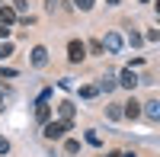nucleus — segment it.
Here are the masks:
<instances>
[{
    "label": "nucleus",
    "mask_w": 160,
    "mask_h": 157,
    "mask_svg": "<svg viewBox=\"0 0 160 157\" xmlns=\"http://www.w3.org/2000/svg\"><path fill=\"white\" fill-rule=\"evenodd\" d=\"M144 115L154 119V122H160V103L157 99H148V103H144Z\"/></svg>",
    "instance_id": "9d476101"
},
{
    "label": "nucleus",
    "mask_w": 160,
    "mask_h": 157,
    "mask_svg": "<svg viewBox=\"0 0 160 157\" xmlns=\"http://www.w3.org/2000/svg\"><path fill=\"white\" fill-rule=\"evenodd\" d=\"M0 154H10V141H7L3 135H0Z\"/></svg>",
    "instance_id": "a211bd4d"
},
{
    "label": "nucleus",
    "mask_w": 160,
    "mask_h": 157,
    "mask_svg": "<svg viewBox=\"0 0 160 157\" xmlns=\"http://www.w3.org/2000/svg\"><path fill=\"white\" fill-rule=\"evenodd\" d=\"M122 112H125V119H138L144 109H141V103H138V99H128V103H122Z\"/></svg>",
    "instance_id": "0eeeda50"
},
{
    "label": "nucleus",
    "mask_w": 160,
    "mask_h": 157,
    "mask_svg": "<svg viewBox=\"0 0 160 157\" xmlns=\"http://www.w3.org/2000/svg\"><path fill=\"white\" fill-rule=\"evenodd\" d=\"M96 93H99V87H93V84L90 87H80V96H83V99H93Z\"/></svg>",
    "instance_id": "f8f14e48"
},
{
    "label": "nucleus",
    "mask_w": 160,
    "mask_h": 157,
    "mask_svg": "<svg viewBox=\"0 0 160 157\" xmlns=\"http://www.w3.org/2000/svg\"><path fill=\"white\" fill-rule=\"evenodd\" d=\"M106 115H109V119H125V112H122V103H112V106H106Z\"/></svg>",
    "instance_id": "9b49d317"
},
{
    "label": "nucleus",
    "mask_w": 160,
    "mask_h": 157,
    "mask_svg": "<svg viewBox=\"0 0 160 157\" xmlns=\"http://www.w3.org/2000/svg\"><path fill=\"white\" fill-rule=\"evenodd\" d=\"M35 119L42 122V125L51 122V106H48V99H38V106H35Z\"/></svg>",
    "instance_id": "423d86ee"
},
{
    "label": "nucleus",
    "mask_w": 160,
    "mask_h": 157,
    "mask_svg": "<svg viewBox=\"0 0 160 157\" xmlns=\"http://www.w3.org/2000/svg\"><path fill=\"white\" fill-rule=\"evenodd\" d=\"M122 157H135V154H122Z\"/></svg>",
    "instance_id": "a878e982"
},
{
    "label": "nucleus",
    "mask_w": 160,
    "mask_h": 157,
    "mask_svg": "<svg viewBox=\"0 0 160 157\" xmlns=\"http://www.w3.org/2000/svg\"><path fill=\"white\" fill-rule=\"evenodd\" d=\"M148 38H151V42H160V29H151V32H148Z\"/></svg>",
    "instance_id": "6ab92c4d"
},
{
    "label": "nucleus",
    "mask_w": 160,
    "mask_h": 157,
    "mask_svg": "<svg viewBox=\"0 0 160 157\" xmlns=\"http://www.w3.org/2000/svg\"><path fill=\"white\" fill-rule=\"evenodd\" d=\"M154 7H157V13H160V0H154Z\"/></svg>",
    "instance_id": "b1692460"
},
{
    "label": "nucleus",
    "mask_w": 160,
    "mask_h": 157,
    "mask_svg": "<svg viewBox=\"0 0 160 157\" xmlns=\"http://www.w3.org/2000/svg\"><path fill=\"white\" fill-rule=\"evenodd\" d=\"M83 58H87V42L71 38V42H68V61H71V64H80Z\"/></svg>",
    "instance_id": "f03ea898"
},
{
    "label": "nucleus",
    "mask_w": 160,
    "mask_h": 157,
    "mask_svg": "<svg viewBox=\"0 0 160 157\" xmlns=\"http://www.w3.org/2000/svg\"><path fill=\"white\" fill-rule=\"evenodd\" d=\"M45 3H48V10H58V0H45Z\"/></svg>",
    "instance_id": "412c9836"
},
{
    "label": "nucleus",
    "mask_w": 160,
    "mask_h": 157,
    "mask_svg": "<svg viewBox=\"0 0 160 157\" xmlns=\"http://www.w3.org/2000/svg\"><path fill=\"white\" fill-rule=\"evenodd\" d=\"M109 3H118V0H109Z\"/></svg>",
    "instance_id": "bb28decb"
},
{
    "label": "nucleus",
    "mask_w": 160,
    "mask_h": 157,
    "mask_svg": "<svg viewBox=\"0 0 160 157\" xmlns=\"http://www.w3.org/2000/svg\"><path fill=\"white\" fill-rule=\"evenodd\" d=\"M64 151H68V154H77V151H80V141L68 138V141H64Z\"/></svg>",
    "instance_id": "2eb2a0df"
},
{
    "label": "nucleus",
    "mask_w": 160,
    "mask_h": 157,
    "mask_svg": "<svg viewBox=\"0 0 160 157\" xmlns=\"http://www.w3.org/2000/svg\"><path fill=\"white\" fill-rule=\"evenodd\" d=\"M102 51L118 55V51H122V35H118V32H106V38H102Z\"/></svg>",
    "instance_id": "7ed1b4c3"
},
{
    "label": "nucleus",
    "mask_w": 160,
    "mask_h": 157,
    "mask_svg": "<svg viewBox=\"0 0 160 157\" xmlns=\"http://www.w3.org/2000/svg\"><path fill=\"white\" fill-rule=\"evenodd\" d=\"M58 115H61L64 122H71V125H74V115H77V106H74L71 99H61V103H58Z\"/></svg>",
    "instance_id": "20e7f679"
},
{
    "label": "nucleus",
    "mask_w": 160,
    "mask_h": 157,
    "mask_svg": "<svg viewBox=\"0 0 160 157\" xmlns=\"http://www.w3.org/2000/svg\"><path fill=\"white\" fill-rule=\"evenodd\" d=\"M87 48H90V51H93V55H102V42H96V38H93V42H90V45H87Z\"/></svg>",
    "instance_id": "dca6fc26"
},
{
    "label": "nucleus",
    "mask_w": 160,
    "mask_h": 157,
    "mask_svg": "<svg viewBox=\"0 0 160 157\" xmlns=\"http://www.w3.org/2000/svg\"><path fill=\"white\" fill-rule=\"evenodd\" d=\"M13 55V42H0V61Z\"/></svg>",
    "instance_id": "4468645a"
},
{
    "label": "nucleus",
    "mask_w": 160,
    "mask_h": 157,
    "mask_svg": "<svg viewBox=\"0 0 160 157\" xmlns=\"http://www.w3.org/2000/svg\"><path fill=\"white\" fill-rule=\"evenodd\" d=\"M10 35V26H0V38H7Z\"/></svg>",
    "instance_id": "aec40b11"
},
{
    "label": "nucleus",
    "mask_w": 160,
    "mask_h": 157,
    "mask_svg": "<svg viewBox=\"0 0 160 157\" xmlns=\"http://www.w3.org/2000/svg\"><path fill=\"white\" fill-rule=\"evenodd\" d=\"M138 3H151V0H138Z\"/></svg>",
    "instance_id": "393cba45"
},
{
    "label": "nucleus",
    "mask_w": 160,
    "mask_h": 157,
    "mask_svg": "<svg viewBox=\"0 0 160 157\" xmlns=\"http://www.w3.org/2000/svg\"><path fill=\"white\" fill-rule=\"evenodd\" d=\"M29 61H32V68H45V64H48V48H45V45H35Z\"/></svg>",
    "instance_id": "39448f33"
},
{
    "label": "nucleus",
    "mask_w": 160,
    "mask_h": 157,
    "mask_svg": "<svg viewBox=\"0 0 160 157\" xmlns=\"http://www.w3.org/2000/svg\"><path fill=\"white\" fill-rule=\"evenodd\" d=\"M118 84H122V87H128V90H135V87H138V77H135V71H131V68H125L122 74H118Z\"/></svg>",
    "instance_id": "1a4fd4ad"
},
{
    "label": "nucleus",
    "mask_w": 160,
    "mask_h": 157,
    "mask_svg": "<svg viewBox=\"0 0 160 157\" xmlns=\"http://www.w3.org/2000/svg\"><path fill=\"white\" fill-rule=\"evenodd\" d=\"M13 23H19V13L13 7H0V26H13Z\"/></svg>",
    "instance_id": "6e6552de"
},
{
    "label": "nucleus",
    "mask_w": 160,
    "mask_h": 157,
    "mask_svg": "<svg viewBox=\"0 0 160 157\" xmlns=\"http://www.w3.org/2000/svg\"><path fill=\"white\" fill-rule=\"evenodd\" d=\"M106 157H122V151H109V154H106Z\"/></svg>",
    "instance_id": "4be33fe9"
},
{
    "label": "nucleus",
    "mask_w": 160,
    "mask_h": 157,
    "mask_svg": "<svg viewBox=\"0 0 160 157\" xmlns=\"http://www.w3.org/2000/svg\"><path fill=\"white\" fill-rule=\"evenodd\" d=\"M7 109V103H3V93H0V112H3Z\"/></svg>",
    "instance_id": "5701e85b"
},
{
    "label": "nucleus",
    "mask_w": 160,
    "mask_h": 157,
    "mask_svg": "<svg viewBox=\"0 0 160 157\" xmlns=\"http://www.w3.org/2000/svg\"><path fill=\"white\" fill-rule=\"evenodd\" d=\"M115 84H118V80H112V77H102L99 90H106V93H112V90H115Z\"/></svg>",
    "instance_id": "ddd939ff"
},
{
    "label": "nucleus",
    "mask_w": 160,
    "mask_h": 157,
    "mask_svg": "<svg viewBox=\"0 0 160 157\" xmlns=\"http://www.w3.org/2000/svg\"><path fill=\"white\" fill-rule=\"evenodd\" d=\"M68 132H71V122H64V119H58V122L51 119V122L45 125V138H48V141H61Z\"/></svg>",
    "instance_id": "f257e3e1"
},
{
    "label": "nucleus",
    "mask_w": 160,
    "mask_h": 157,
    "mask_svg": "<svg viewBox=\"0 0 160 157\" xmlns=\"http://www.w3.org/2000/svg\"><path fill=\"white\" fill-rule=\"evenodd\" d=\"M74 3H77V10H83V13L93 10V0H74Z\"/></svg>",
    "instance_id": "f3484780"
}]
</instances>
